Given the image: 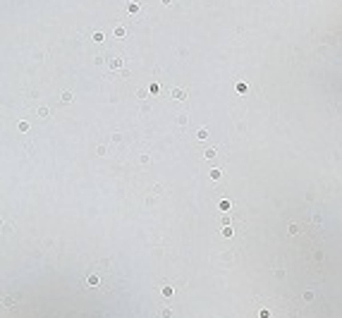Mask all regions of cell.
<instances>
[{"label": "cell", "mask_w": 342, "mask_h": 318, "mask_svg": "<svg viewBox=\"0 0 342 318\" xmlns=\"http://www.w3.org/2000/svg\"><path fill=\"white\" fill-rule=\"evenodd\" d=\"M172 98H175V100H184L187 98V91L184 89H172Z\"/></svg>", "instance_id": "cell-1"}, {"label": "cell", "mask_w": 342, "mask_h": 318, "mask_svg": "<svg viewBox=\"0 0 342 318\" xmlns=\"http://www.w3.org/2000/svg\"><path fill=\"white\" fill-rule=\"evenodd\" d=\"M175 316V311H172L170 306H165V309H160V318H172Z\"/></svg>", "instance_id": "cell-2"}, {"label": "cell", "mask_w": 342, "mask_h": 318, "mask_svg": "<svg viewBox=\"0 0 342 318\" xmlns=\"http://www.w3.org/2000/svg\"><path fill=\"white\" fill-rule=\"evenodd\" d=\"M120 67H122V60H120V58H112V60H110V70H120Z\"/></svg>", "instance_id": "cell-3"}, {"label": "cell", "mask_w": 342, "mask_h": 318, "mask_svg": "<svg viewBox=\"0 0 342 318\" xmlns=\"http://www.w3.org/2000/svg\"><path fill=\"white\" fill-rule=\"evenodd\" d=\"M196 137H199V139H208V129H206V127H201V129L196 132Z\"/></svg>", "instance_id": "cell-4"}, {"label": "cell", "mask_w": 342, "mask_h": 318, "mask_svg": "<svg viewBox=\"0 0 342 318\" xmlns=\"http://www.w3.org/2000/svg\"><path fill=\"white\" fill-rule=\"evenodd\" d=\"M313 297H316V294H313L311 289H306V292H304V301H313Z\"/></svg>", "instance_id": "cell-5"}, {"label": "cell", "mask_w": 342, "mask_h": 318, "mask_svg": "<svg viewBox=\"0 0 342 318\" xmlns=\"http://www.w3.org/2000/svg\"><path fill=\"white\" fill-rule=\"evenodd\" d=\"M48 115H50L48 108H38V117H48Z\"/></svg>", "instance_id": "cell-6"}, {"label": "cell", "mask_w": 342, "mask_h": 318, "mask_svg": "<svg viewBox=\"0 0 342 318\" xmlns=\"http://www.w3.org/2000/svg\"><path fill=\"white\" fill-rule=\"evenodd\" d=\"M115 36H117V38L124 36V26H115Z\"/></svg>", "instance_id": "cell-7"}, {"label": "cell", "mask_w": 342, "mask_h": 318, "mask_svg": "<svg viewBox=\"0 0 342 318\" xmlns=\"http://www.w3.org/2000/svg\"><path fill=\"white\" fill-rule=\"evenodd\" d=\"M98 282H100V280H98V275H91V277H89V285H91V287H96Z\"/></svg>", "instance_id": "cell-8"}, {"label": "cell", "mask_w": 342, "mask_h": 318, "mask_svg": "<svg viewBox=\"0 0 342 318\" xmlns=\"http://www.w3.org/2000/svg\"><path fill=\"white\" fill-rule=\"evenodd\" d=\"M203 158H208V160H211V158H216V151H213V148H208V151L203 153Z\"/></svg>", "instance_id": "cell-9"}, {"label": "cell", "mask_w": 342, "mask_h": 318, "mask_svg": "<svg viewBox=\"0 0 342 318\" xmlns=\"http://www.w3.org/2000/svg\"><path fill=\"white\" fill-rule=\"evenodd\" d=\"M60 100H62V103H70V100H72V93H62V98H60Z\"/></svg>", "instance_id": "cell-10"}, {"label": "cell", "mask_w": 342, "mask_h": 318, "mask_svg": "<svg viewBox=\"0 0 342 318\" xmlns=\"http://www.w3.org/2000/svg\"><path fill=\"white\" fill-rule=\"evenodd\" d=\"M177 125H182V127L187 125V115H179V117H177Z\"/></svg>", "instance_id": "cell-11"}, {"label": "cell", "mask_w": 342, "mask_h": 318, "mask_svg": "<svg viewBox=\"0 0 342 318\" xmlns=\"http://www.w3.org/2000/svg\"><path fill=\"white\" fill-rule=\"evenodd\" d=\"M17 127H19V132H26V129H29V122H19Z\"/></svg>", "instance_id": "cell-12"}, {"label": "cell", "mask_w": 342, "mask_h": 318, "mask_svg": "<svg viewBox=\"0 0 342 318\" xmlns=\"http://www.w3.org/2000/svg\"><path fill=\"white\" fill-rule=\"evenodd\" d=\"M223 237H232V227H223Z\"/></svg>", "instance_id": "cell-13"}, {"label": "cell", "mask_w": 342, "mask_h": 318, "mask_svg": "<svg viewBox=\"0 0 342 318\" xmlns=\"http://www.w3.org/2000/svg\"><path fill=\"white\" fill-rule=\"evenodd\" d=\"M163 294L165 297H172V287H163Z\"/></svg>", "instance_id": "cell-14"}, {"label": "cell", "mask_w": 342, "mask_h": 318, "mask_svg": "<svg viewBox=\"0 0 342 318\" xmlns=\"http://www.w3.org/2000/svg\"><path fill=\"white\" fill-rule=\"evenodd\" d=\"M163 3H165V5H170V3H172V0H163Z\"/></svg>", "instance_id": "cell-15"}]
</instances>
